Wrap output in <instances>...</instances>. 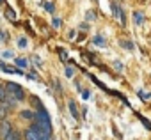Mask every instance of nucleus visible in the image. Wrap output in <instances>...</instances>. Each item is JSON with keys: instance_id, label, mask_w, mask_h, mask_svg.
Segmentation results:
<instances>
[{"instance_id": "39448f33", "label": "nucleus", "mask_w": 151, "mask_h": 140, "mask_svg": "<svg viewBox=\"0 0 151 140\" xmlns=\"http://www.w3.org/2000/svg\"><path fill=\"white\" fill-rule=\"evenodd\" d=\"M112 13H114V16H116V18H121V14H124V13H123V9H121L117 4H112Z\"/></svg>"}, {"instance_id": "0eeeda50", "label": "nucleus", "mask_w": 151, "mask_h": 140, "mask_svg": "<svg viewBox=\"0 0 151 140\" xmlns=\"http://www.w3.org/2000/svg\"><path fill=\"white\" fill-rule=\"evenodd\" d=\"M9 133H11V122H4L2 124V136H6Z\"/></svg>"}, {"instance_id": "4be33fe9", "label": "nucleus", "mask_w": 151, "mask_h": 140, "mask_svg": "<svg viewBox=\"0 0 151 140\" xmlns=\"http://www.w3.org/2000/svg\"><path fill=\"white\" fill-rule=\"evenodd\" d=\"M59 53H60V59H62V60H66V59H68V55H66V51H64V50H59Z\"/></svg>"}, {"instance_id": "6e6552de", "label": "nucleus", "mask_w": 151, "mask_h": 140, "mask_svg": "<svg viewBox=\"0 0 151 140\" xmlns=\"http://www.w3.org/2000/svg\"><path fill=\"white\" fill-rule=\"evenodd\" d=\"M4 140H20V135H18L16 131H11L9 135H6V136H4Z\"/></svg>"}, {"instance_id": "f8f14e48", "label": "nucleus", "mask_w": 151, "mask_h": 140, "mask_svg": "<svg viewBox=\"0 0 151 140\" xmlns=\"http://www.w3.org/2000/svg\"><path fill=\"white\" fill-rule=\"evenodd\" d=\"M16 66L18 67H27V60L25 59H16Z\"/></svg>"}, {"instance_id": "a211bd4d", "label": "nucleus", "mask_w": 151, "mask_h": 140, "mask_svg": "<svg viewBox=\"0 0 151 140\" xmlns=\"http://www.w3.org/2000/svg\"><path fill=\"white\" fill-rule=\"evenodd\" d=\"M4 117H6V106L0 105V119H4Z\"/></svg>"}, {"instance_id": "1a4fd4ad", "label": "nucleus", "mask_w": 151, "mask_h": 140, "mask_svg": "<svg viewBox=\"0 0 151 140\" xmlns=\"http://www.w3.org/2000/svg\"><path fill=\"white\" fill-rule=\"evenodd\" d=\"M93 43H94L96 46H105V39H103L101 36H96V37L93 39Z\"/></svg>"}, {"instance_id": "b1692460", "label": "nucleus", "mask_w": 151, "mask_h": 140, "mask_svg": "<svg viewBox=\"0 0 151 140\" xmlns=\"http://www.w3.org/2000/svg\"><path fill=\"white\" fill-rule=\"evenodd\" d=\"M7 16H9V18H11V20H14V18H16V16H14V13H13V11H11V9H7Z\"/></svg>"}, {"instance_id": "f3484780", "label": "nucleus", "mask_w": 151, "mask_h": 140, "mask_svg": "<svg viewBox=\"0 0 151 140\" xmlns=\"http://www.w3.org/2000/svg\"><path fill=\"white\" fill-rule=\"evenodd\" d=\"M2 57H4V59H13V51H9V50H7V51H4V53H2Z\"/></svg>"}, {"instance_id": "ddd939ff", "label": "nucleus", "mask_w": 151, "mask_h": 140, "mask_svg": "<svg viewBox=\"0 0 151 140\" xmlns=\"http://www.w3.org/2000/svg\"><path fill=\"white\" fill-rule=\"evenodd\" d=\"M22 117H23V119H32V117H34V114H32V112H29V110H25V112H22Z\"/></svg>"}, {"instance_id": "7ed1b4c3", "label": "nucleus", "mask_w": 151, "mask_h": 140, "mask_svg": "<svg viewBox=\"0 0 151 140\" xmlns=\"http://www.w3.org/2000/svg\"><path fill=\"white\" fill-rule=\"evenodd\" d=\"M25 138H27V140H39V135H37L34 129H30V128H29V129H27V133H25Z\"/></svg>"}, {"instance_id": "393cba45", "label": "nucleus", "mask_w": 151, "mask_h": 140, "mask_svg": "<svg viewBox=\"0 0 151 140\" xmlns=\"http://www.w3.org/2000/svg\"><path fill=\"white\" fill-rule=\"evenodd\" d=\"M82 98L87 99V98H89V91H84V92H82Z\"/></svg>"}, {"instance_id": "20e7f679", "label": "nucleus", "mask_w": 151, "mask_h": 140, "mask_svg": "<svg viewBox=\"0 0 151 140\" xmlns=\"http://www.w3.org/2000/svg\"><path fill=\"white\" fill-rule=\"evenodd\" d=\"M68 106H69V112H71V115L77 119L78 117V112H77V105H75V101H69L68 103Z\"/></svg>"}, {"instance_id": "412c9836", "label": "nucleus", "mask_w": 151, "mask_h": 140, "mask_svg": "<svg viewBox=\"0 0 151 140\" xmlns=\"http://www.w3.org/2000/svg\"><path fill=\"white\" fill-rule=\"evenodd\" d=\"M53 27H55V29H59V27H60V20H59V18H55V20H53Z\"/></svg>"}, {"instance_id": "9d476101", "label": "nucleus", "mask_w": 151, "mask_h": 140, "mask_svg": "<svg viewBox=\"0 0 151 140\" xmlns=\"http://www.w3.org/2000/svg\"><path fill=\"white\" fill-rule=\"evenodd\" d=\"M121 46L126 48V50H133V43H132V41H126V39L121 41Z\"/></svg>"}, {"instance_id": "423d86ee", "label": "nucleus", "mask_w": 151, "mask_h": 140, "mask_svg": "<svg viewBox=\"0 0 151 140\" xmlns=\"http://www.w3.org/2000/svg\"><path fill=\"white\" fill-rule=\"evenodd\" d=\"M133 20H135V25H142V21H144V16H142L139 11H135V13H133Z\"/></svg>"}, {"instance_id": "aec40b11", "label": "nucleus", "mask_w": 151, "mask_h": 140, "mask_svg": "<svg viewBox=\"0 0 151 140\" xmlns=\"http://www.w3.org/2000/svg\"><path fill=\"white\" fill-rule=\"evenodd\" d=\"M114 66H116L117 71H123V64H121V62H114Z\"/></svg>"}, {"instance_id": "f257e3e1", "label": "nucleus", "mask_w": 151, "mask_h": 140, "mask_svg": "<svg viewBox=\"0 0 151 140\" xmlns=\"http://www.w3.org/2000/svg\"><path fill=\"white\" fill-rule=\"evenodd\" d=\"M36 124L41 128V129H46V131H52V124H50V115L46 114V110H39L36 114Z\"/></svg>"}, {"instance_id": "f03ea898", "label": "nucleus", "mask_w": 151, "mask_h": 140, "mask_svg": "<svg viewBox=\"0 0 151 140\" xmlns=\"http://www.w3.org/2000/svg\"><path fill=\"white\" fill-rule=\"evenodd\" d=\"M6 91H7V92H11L16 99H23V89H22L18 84L9 82V84H7V87H6Z\"/></svg>"}, {"instance_id": "4468645a", "label": "nucleus", "mask_w": 151, "mask_h": 140, "mask_svg": "<svg viewBox=\"0 0 151 140\" xmlns=\"http://www.w3.org/2000/svg\"><path fill=\"white\" fill-rule=\"evenodd\" d=\"M18 46H20V48H25V46H27V39H25V37H20V39H18Z\"/></svg>"}, {"instance_id": "2eb2a0df", "label": "nucleus", "mask_w": 151, "mask_h": 140, "mask_svg": "<svg viewBox=\"0 0 151 140\" xmlns=\"http://www.w3.org/2000/svg\"><path fill=\"white\" fill-rule=\"evenodd\" d=\"M139 117H140V121H142V122H144V126H146V128H147V129H151V122H149V121H147V119H146V117H142V115H139Z\"/></svg>"}, {"instance_id": "5701e85b", "label": "nucleus", "mask_w": 151, "mask_h": 140, "mask_svg": "<svg viewBox=\"0 0 151 140\" xmlns=\"http://www.w3.org/2000/svg\"><path fill=\"white\" fill-rule=\"evenodd\" d=\"M73 73H75V71H73L71 67H68V69H66V76H73Z\"/></svg>"}, {"instance_id": "9b49d317", "label": "nucleus", "mask_w": 151, "mask_h": 140, "mask_svg": "<svg viewBox=\"0 0 151 140\" xmlns=\"http://www.w3.org/2000/svg\"><path fill=\"white\" fill-rule=\"evenodd\" d=\"M6 99H7V91H6L4 87H0V103L6 101Z\"/></svg>"}, {"instance_id": "6ab92c4d", "label": "nucleus", "mask_w": 151, "mask_h": 140, "mask_svg": "<svg viewBox=\"0 0 151 140\" xmlns=\"http://www.w3.org/2000/svg\"><path fill=\"white\" fill-rule=\"evenodd\" d=\"M139 96H140V99H147V98H149V94H147V92H142V91L139 92Z\"/></svg>"}, {"instance_id": "dca6fc26", "label": "nucleus", "mask_w": 151, "mask_h": 140, "mask_svg": "<svg viewBox=\"0 0 151 140\" xmlns=\"http://www.w3.org/2000/svg\"><path fill=\"white\" fill-rule=\"evenodd\" d=\"M45 9H46L48 13H53V4H50V2H46V4H45Z\"/></svg>"}, {"instance_id": "a878e982", "label": "nucleus", "mask_w": 151, "mask_h": 140, "mask_svg": "<svg viewBox=\"0 0 151 140\" xmlns=\"http://www.w3.org/2000/svg\"><path fill=\"white\" fill-rule=\"evenodd\" d=\"M80 29H82V30H87V29H89V25H87V23H82V25H80Z\"/></svg>"}]
</instances>
